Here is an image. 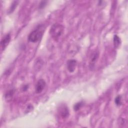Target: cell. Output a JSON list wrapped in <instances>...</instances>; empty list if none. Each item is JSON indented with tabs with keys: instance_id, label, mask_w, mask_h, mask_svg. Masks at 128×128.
I'll use <instances>...</instances> for the list:
<instances>
[{
	"instance_id": "obj_2",
	"label": "cell",
	"mask_w": 128,
	"mask_h": 128,
	"mask_svg": "<svg viewBox=\"0 0 128 128\" xmlns=\"http://www.w3.org/2000/svg\"><path fill=\"white\" fill-rule=\"evenodd\" d=\"M64 26L59 24H52L50 30V34L52 38L55 40H58L62 36L64 32Z\"/></svg>"
},
{
	"instance_id": "obj_12",
	"label": "cell",
	"mask_w": 128,
	"mask_h": 128,
	"mask_svg": "<svg viewBox=\"0 0 128 128\" xmlns=\"http://www.w3.org/2000/svg\"><path fill=\"white\" fill-rule=\"evenodd\" d=\"M114 102L118 106H120L122 104V96H118L114 100Z\"/></svg>"
},
{
	"instance_id": "obj_8",
	"label": "cell",
	"mask_w": 128,
	"mask_h": 128,
	"mask_svg": "<svg viewBox=\"0 0 128 128\" xmlns=\"http://www.w3.org/2000/svg\"><path fill=\"white\" fill-rule=\"evenodd\" d=\"M14 89H11L8 90L5 94L4 98L7 102H10L12 100L14 94Z\"/></svg>"
},
{
	"instance_id": "obj_14",
	"label": "cell",
	"mask_w": 128,
	"mask_h": 128,
	"mask_svg": "<svg viewBox=\"0 0 128 128\" xmlns=\"http://www.w3.org/2000/svg\"><path fill=\"white\" fill-rule=\"evenodd\" d=\"M28 85H24L23 87H22V90L23 91H26L28 89Z\"/></svg>"
},
{
	"instance_id": "obj_1",
	"label": "cell",
	"mask_w": 128,
	"mask_h": 128,
	"mask_svg": "<svg viewBox=\"0 0 128 128\" xmlns=\"http://www.w3.org/2000/svg\"><path fill=\"white\" fill-rule=\"evenodd\" d=\"M45 26L44 24L38 25L36 29L31 32L28 34V40L32 42H38L44 34Z\"/></svg>"
},
{
	"instance_id": "obj_6",
	"label": "cell",
	"mask_w": 128,
	"mask_h": 128,
	"mask_svg": "<svg viewBox=\"0 0 128 128\" xmlns=\"http://www.w3.org/2000/svg\"><path fill=\"white\" fill-rule=\"evenodd\" d=\"M10 39H11V36L10 33L6 34L2 38L0 42V44H1V47L3 50H4L5 48L8 44L9 42L10 41Z\"/></svg>"
},
{
	"instance_id": "obj_3",
	"label": "cell",
	"mask_w": 128,
	"mask_h": 128,
	"mask_svg": "<svg viewBox=\"0 0 128 128\" xmlns=\"http://www.w3.org/2000/svg\"><path fill=\"white\" fill-rule=\"evenodd\" d=\"M58 112L62 118H66L69 116V110L66 104H61L58 108Z\"/></svg>"
},
{
	"instance_id": "obj_11",
	"label": "cell",
	"mask_w": 128,
	"mask_h": 128,
	"mask_svg": "<svg viewBox=\"0 0 128 128\" xmlns=\"http://www.w3.org/2000/svg\"><path fill=\"white\" fill-rule=\"evenodd\" d=\"M83 104H84V102H78L76 103L74 106V110L75 112L78 111L82 106Z\"/></svg>"
},
{
	"instance_id": "obj_4",
	"label": "cell",
	"mask_w": 128,
	"mask_h": 128,
	"mask_svg": "<svg viewBox=\"0 0 128 128\" xmlns=\"http://www.w3.org/2000/svg\"><path fill=\"white\" fill-rule=\"evenodd\" d=\"M46 86V82L43 79H40L36 82L35 87V92L36 94L42 92Z\"/></svg>"
},
{
	"instance_id": "obj_10",
	"label": "cell",
	"mask_w": 128,
	"mask_h": 128,
	"mask_svg": "<svg viewBox=\"0 0 128 128\" xmlns=\"http://www.w3.org/2000/svg\"><path fill=\"white\" fill-rule=\"evenodd\" d=\"M18 3V0H14L13 1V2L12 3V4L10 8V9L8 10V14H11L15 10L16 7L17 6Z\"/></svg>"
},
{
	"instance_id": "obj_5",
	"label": "cell",
	"mask_w": 128,
	"mask_h": 128,
	"mask_svg": "<svg viewBox=\"0 0 128 128\" xmlns=\"http://www.w3.org/2000/svg\"><path fill=\"white\" fill-rule=\"evenodd\" d=\"M98 56H99V52L97 50H95L92 54V55L91 56L90 60V68L91 70H92V68H94L95 66V64L98 58Z\"/></svg>"
},
{
	"instance_id": "obj_7",
	"label": "cell",
	"mask_w": 128,
	"mask_h": 128,
	"mask_svg": "<svg viewBox=\"0 0 128 128\" xmlns=\"http://www.w3.org/2000/svg\"><path fill=\"white\" fill-rule=\"evenodd\" d=\"M76 66V60L74 59H70L68 60L66 67L68 71L70 72H73Z\"/></svg>"
},
{
	"instance_id": "obj_13",
	"label": "cell",
	"mask_w": 128,
	"mask_h": 128,
	"mask_svg": "<svg viewBox=\"0 0 128 128\" xmlns=\"http://www.w3.org/2000/svg\"><path fill=\"white\" fill-rule=\"evenodd\" d=\"M47 2H48L47 1H42L40 3V4H39L38 8L39 9H42V8H44L46 6V5Z\"/></svg>"
},
{
	"instance_id": "obj_9",
	"label": "cell",
	"mask_w": 128,
	"mask_h": 128,
	"mask_svg": "<svg viewBox=\"0 0 128 128\" xmlns=\"http://www.w3.org/2000/svg\"><path fill=\"white\" fill-rule=\"evenodd\" d=\"M113 41L114 47L116 48H118L120 44V38L118 35L115 34L114 36Z\"/></svg>"
}]
</instances>
